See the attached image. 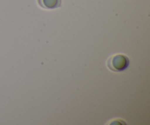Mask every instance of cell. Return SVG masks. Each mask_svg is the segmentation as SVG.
I'll use <instances>...</instances> for the list:
<instances>
[{
    "label": "cell",
    "mask_w": 150,
    "mask_h": 125,
    "mask_svg": "<svg viewBox=\"0 0 150 125\" xmlns=\"http://www.w3.org/2000/svg\"><path fill=\"white\" fill-rule=\"evenodd\" d=\"M61 0H38V3L45 9H55L60 7Z\"/></svg>",
    "instance_id": "7a4b0ae2"
},
{
    "label": "cell",
    "mask_w": 150,
    "mask_h": 125,
    "mask_svg": "<svg viewBox=\"0 0 150 125\" xmlns=\"http://www.w3.org/2000/svg\"><path fill=\"white\" fill-rule=\"evenodd\" d=\"M130 60L123 54H117L110 57L107 62V66L113 71H123L128 68Z\"/></svg>",
    "instance_id": "6da1fadb"
}]
</instances>
